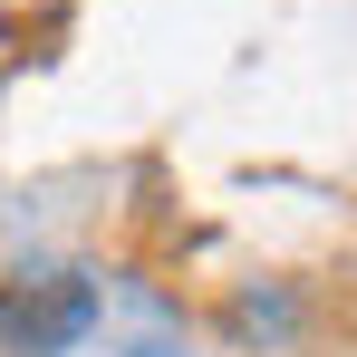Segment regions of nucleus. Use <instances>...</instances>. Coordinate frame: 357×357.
Wrapping results in <instances>:
<instances>
[{
	"instance_id": "nucleus-1",
	"label": "nucleus",
	"mask_w": 357,
	"mask_h": 357,
	"mask_svg": "<svg viewBox=\"0 0 357 357\" xmlns=\"http://www.w3.org/2000/svg\"><path fill=\"white\" fill-rule=\"evenodd\" d=\"M87 280H49V290H0V338L20 357H59L68 338H87Z\"/></svg>"
}]
</instances>
